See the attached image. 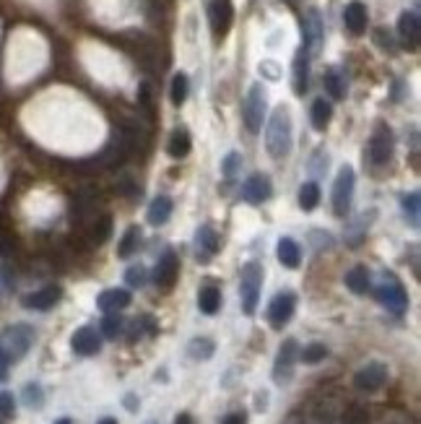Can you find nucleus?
Returning <instances> with one entry per match:
<instances>
[{
    "instance_id": "nucleus-1",
    "label": "nucleus",
    "mask_w": 421,
    "mask_h": 424,
    "mask_svg": "<svg viewBox=\"0 0 421 424\" xmlns=\"http://www.w3.org/2000/svg\"><path fill=\"white\" fill-rule=\"evenodd\" d=\"M266 146L273 159H283L292 151V112L289 107H276L266 128Z\"/></svg>"
},
{
    "instance_id": "nucleus-2",
    "label": "nucleus",
    "mask_w": 421,
    "mask_h": 424,
    "mask_svg": "<svg viewBox=\"0 0 421 424\" xmlns=\"http://www.w3.org/2000/svg\"><path fill=\"white\" fill-rule=\"evenodd\" d=\"M34 343V328L26 323H13L0 333V346L11 362H19Z\"/></svg>"
},
{
    "instance_id": "nucleus-3",
    "label": "nucleus",
    "mask_w": 421,
    "mask_h": 424,
    "mask_svg": "<svg viewBox=\"0 0 421 424\" xmlns=\"http://www.w3.org/2000/svg\"><path fill=\"white\" fill-rule=\"evenodd\" d=\"M260 286H263V266L260 263H247L242 268V282H239L242 312L245 315H255L257 302H260Z\"/></svg>"
},
{
    "instance_id": "nucleus-4",
    "label": "nucleus",
    "mask_w": 421,
    "mask_h": 424,
    "mask_svg": "<svg viewBox=\"0 0 421 424\" xmlns=\"http://www.w3.org/2000/svg\"><path fill=\"white\" fill-rule=\"evenodd\" d=\"M377 299H380V305L387 307L393 315H403L406 307H409V295H406L403 284L398 282L393 273H385V276H382V284L377 286Z\"/></svg>"
},
{
    "instance_id": "nucleus-5",
    "label": "nucleus",
    "mask_w": 421,
    "mask_h": 424,
    "mask_svg": "<svg viewBox=\"0 0 421 424\" xmlns=\"http://www.w3.org/2000/svg\"><path fill=\"white\" fill-rule=\"evenodd\" d=\"M242 118L250 133H260L263 120H266V89L263 83H252L245 96V107H242Z\"/></svg>"
},
{
    "instance_id": "nucleus-6",
    "label": "nucleus",
    "mask_w": 421,
    "mask_h": 424,
    "mask_svg": "<svg viewBox=\"0 0 421 424\" xmlns=\"http://www.w3.org/2000/svg\"><path fill=\"white\" fill-rule=\"evenodd\" d=\"M354 169L349 165L341 167L338 177L333 182V213L336 216H346L351 211V198H354Z\"/></svg>"
},
{
    "instance_id": "nucleus-7",
    "label": "nucleus",
    "mask_w": 421,
    "mask_h": 424,
    "mask_svg": "<svg viewBox=\"0 0 421 424\" xmlns=\"http://www.w3.org/2000/svg\"><path fill=\"white\" fill-rule=\"evenodd\" d=\"M393 151H396L393 130L387 128L385 123H380L372 133V141H369V159L374 165H387L393 159Z\"/></svg>"
},
{
    "instance_id": "nucleus-8",
    "label": "nucleus",
    "mask_w": 421,
    "mask_h": 424,
    "mask_svg": "<svg viewBox=\"0 0 421 424\" xmlns=\"http://www.w3.org/2000/svg\"><path fill=\"white\" fill-rule=\"evenodd\" d=\"M294 307H296V297H294L292 292H281V295L273 297V299H270V305H268L270 328H276V330L283 328V326L292 320Z\"/></svg>"
},
{
    "instance_id": "nucleus-9",
    "label": "nucleus",
    "mask_w": 421,
    "mask_h": 424,
    "mask_svg": "<svg viewBox=\"0 0 421 424\" xmlns=\"http://www.w3.org/2000/svg\"><path fill=\"white\" fill-rule=\"evenodd\" d=\"M387 383V367L382 362H369L364 365L356 375H354V385L359 390H367V393H374L380 390Z\"/></svg>"
},
{
    "instance_id": "nucleus-10",
    "label": "nucleus",
    "mask_w": 421,
    "mask_h": 424,
    "mask_svg": "<svg viewBox=\"0 0 421 424\" xmlns=\"http://www.w3.org/2000/svg\"><path fill=\"white\" fill-rule=\"evenodd\" d=\"M296 357H299V343L294 341V339H286V341L281 343L279 357H276V362H273V380H276V383H283V380L292 377Z\"/></svg>"
},
{
    "instance_id": "nucleus-11",
    "label": "nucleus",
    "mask_w": 421,
    "mask_h": 424,
    "mask_svg": "<svg viewBox=\"0 0 421 424\" xmlns=\"http://www.w3.org/2000/svg\"><path fill=\"white\" fill-rule=\"evenodd\" d=\"M208 21H210V32H213L216 39L226 34L232 29V21H234L232 0H213L208 8Z\"/></svg>"
},
{
    "instance_id": "nucleus-12",
    "label": "nucleus",
    "mask_w": 421,
    "mask_h": 424,
    "mask_svg": "<svg viewBox=\"0 0 421 424\" xmlns=\"http://www.w3.org/2000/svg\"><path fill=\"white\" fill-rule=\"evenodd\" d=\"M177 276H180V258H177L172 250H166L162 258H159V263H156V268H153V282H156V286H162V289H172Z\"/></svg>"
},
{
    "instance_id": "nucleus-13",
    "label": "nucleus",
    "mask_w": 421,
    "mask_h": 424,
    "mask_svg": "<svg viewBox=\"0 0 421 424\" xmlns=\"http://www.w3.org/2000/svg\"><path fill=\"white\" fill-rule=\"evenodd\" d=\"M60 299H63V289H60L58 284H50V286H42V289H36V292L23 297L21 305L29 307V310H42L45 312V310H52Z\"/></svg>"
},
{
    "instance_id": "nucleus-14",
    "label": "nucleus",
    "mask_w": 421,
    "mask_h": 424,
    "mask_svg": "<svg viewBox=\"0 0 421 424\" xmlns=\"http://www.w3.org/2000/svg\"><path fill=\"white\" fill-rule=\"evenodd\" d=\"M70 346H73V352L81 354V357H94V354H99V349H102V336L91 326H83V328H78L73 333Z\"/></svg>"
},
{
    "instance_id": "nucleus-15",
    "label": "nucleus",
    "mask_w": 421,
    "mask_h": 424,
    "mask_svg": "<svg viewBox=\"0 0 421 424\" xmlns=\"http://www.w3.org/2000/svg\"><path fill=\"white\" fill-rule=\"evenodd\" d=\"M398 34L403 39V45L409 50L419 47V39H421V21H419V13L416 11H403L400 19H398Z\"/></svg>"
},
{
    "instance_id": "nucleus-16",
    "label": "nucleus",
    "mask_w": 421,
    "mask_h": 424,
    "mask_svg": "<svg viewBox=\"0 0 421 424\" xmlns=\"http://www.w3.org/2000/svg\"><path fill=\"white\" fill-rule=\"evenodd\" d=\"M273 195V185H270V180L266 175H252L245 180V185H242V198L247 203H263V200H268Z\"/></svg>"
},
{
    "instance_id": "nucleus-17",
    "label": "nucleus",
    "mask_w": 421,
    "mask_h": 424,
    "mask_svg": "<svg viewBox=\"0 0 421 424\" xmlns=\"http://www.w3.org/2000/svg\"><path fill=\"white\" fill-rule=\"evenodd\" d=\"M320 39H323V24H320V16L317 11H310L302 21V47L307 52H315L320 47Z\"/></svg>"
},
{
    "instance_id": "nucleus-18",
    "label": "nucleus",
    "mask_w": 421,
    "mask_h": 424,
    "mask_svg": "<svg viewBox=\"0 0 421 424\" xmlns=\"http://www.w3.org/2000/svg\"><path fill=\"white\" fill-rule=\"evenodd\" d=\"M343 24L351 34H364L367 32V6L359 0H351L349 6L343 8Z\"/></svg>"
},
{
    "instance_id": "nucleus-19",
    "label": "nucleus",
    "mask_w": 421,
    "mask_h": 424,
    "mask_svg": "<svg viewBox=\"0 0 421 424\" xmlns=\"http://www.w3.org/2000/svg\"><path fill=\"white\" fill-rule=\"evenodd\" d=\"M195 245H198V258L200 260H208L210 255H216L219 248H222V240L216 235V229L210 224H203L195 232Z\"/></svg>"
},
{
    "instance_id": "nucleus-20",
    "label": "nucleus",
    "mask_w": 421,
    "mask_h": 424,
    "mask_svg": "<svg viewBox=\"0 0 421 424\" xmlns=\"http://www.w3.org/2000/svg\"><path fill=\"white\" fill-rule=\"evenodd\" d=\"M130 305V292L128 289H107L96 297V307L102 312H120Z\"/></svg>"
},
{
    "instance_id": "nucleus-21",
    "label": "nucleus",
    "mask_w": 421,
    "mask_h": 424,
    "mask_svg": "<svg viewBox=\"0 0 421 424\" xmlns=\"http://www.w3.org/2000/svg\"><path fill=\"white\" fill-rule=\"evenodd\" d=\"M307 81H310V52L299 50L296 58H294V92L304 94L307 92Z\"/></svg>"
},
{
    "instance_id": "nucleus-22",
    "label": "nucleus",
    "mask_w": 421,
    "mask_h": 424,
    "mask_svg": "<svg viewBox=\"0 0 421 424\" xmlns=\"http://www.w3.org/2000/svg\"><path fill=\"white\" fill-rule=\"evenodd\" d=\"M276 253H279L281 266H286V268H299V263H302V250H299V245L294 242L292 237H281Z\"/></svg>"
},
{
    "instance_id": "nucleus-23",
    "label": "nucleus",
    "mask_w": 421,
    "mask_h": 424,
    "mask_svg": "<svg viewBox=\"0 0 421 424\" xmlns=\"http://www.w3.org/2000/svg\"><path fill=\"white\" fill-rule=\"evenodd\" d=\"M193 149V141H190V133L185 128H175L172 130V136H169V143H166V151L172 159H182L187 156Z\"/></svg>"
},
{
    "instance_id": "nucleus-24",
    "label": "nucleus",
    "mask_w": 421,
    "mask_h": 424,
    "mask_svg": "<svg viewBox=\"0 0 421 424\" xmlns=\"http://www.w3.org/2000/svg\"><path fill=\"white\" fill-rule=\"evenodd\" d=\"M198 307L200 312H206V315H216L219 312V307H222V292H219V286H203L198 292Z\"/></svg>"
},
{
    "instance_id": "nucleus-25",
    "label": "nucleus",
    "mask_w": 421,
    "mask_h": 424,
    "mask_svg": "<svg viewBox=\"0 0 421 424\" xmlns=\"http://www.w3.org/2000/svg\"><path fill=\"white\" fill-rule=\"evenodd\" d=\"M169 216H172V200L166 198V195L153 198L151 206H149V224L162 226V224L169 222Z\"/></svg>"
},
{
    "instance_id": "nucleus-26",
    "label": "nucleus",
    "mask_w": 421,
    "mask_h": 424,
    "mask_svg": "<svg viewBox=\"0 0 421 424\" xmlns=\"http://www.w3.org/2000/svg\"><path fill=\"white\" fill-rule=\"evenodd\" d=\"M346 286H349L354 295H367L369 292V271L364 266H354L346 273Z\"/></svg>"
},
{
    "instance_id": "nucleus-27",
    "label": "nucleus",
    "mask_w": 421,
    "mask_h": 424,
    "mask_svg": "<svg viewBox=\"0 0 421 424\" xmlns=\"http://www.w3.org/2000/svg\"><path fill=\"white\" fill-rule=\"evenodd\" d=\"M323 86H325V92L333 99H343L346 96V81H343V76H341L338 68H327L323 73Z\"/></svg>"
},
{
    "instance_id": "nucleus-28",
    "label": "nucleus",
    "mask_w": 421,
    "mask_h": 424,
    "mask_svg": "<svg viewBox=\"0 0 421 424\" xmlns=\"http://www.w3.org/2000/svg\"><path fill=\"white\" fill-rule=\"evenodd\" d=\"M310 118H312V128L315 130H325L330 125V118H333V107L327 105L325 99H315V105H312V112H310Z\"/></svg>"
},
{
    "instance_id": "nucleus-29",
    "label": "nucleus",
    "mask_w": 421,
    "mask_h": 424,
    "mask_svg": "<svg viewBox=\"0 0 421 424\" xmlns=\"http://www.w3.org/2000/svg\"><path fill=\"white\" fill-rule=\"evenodd\" d=\"M320 203V185L317 182H304L299 188V206L304 211H315Z\"/></svg>"
},
{
    "instance_id": "nucleus-30",
    "label": "nucleus",
    "mask_w": 421,
    "mask_h": 424,
    "mask_svg": "<svg viewBox=\"0 0 421 424\" xmlns=\"http://www.w3.org/2000/svg\"><path fill=\"white\" fill-rule=\"evenodd\" d=\"M138 240H140V229L138 226H128V232L120 240V248H117V255L120 258H130L136 250H138Z\"/></svg>"
},
{
    "instance_id": "nucleus-31",
    "label": "nucleus",
    "mask_w": 421,
    "mask_h": 424,
    "mask_svg": "<svg viewBox=\"0 0 421 424\" xmlns=\"http://www.w3.org/2000/svg\"><path fill=\"white\" fill-rule=\"evenodd\" d=\"M112 235V216H99L91 224V242L94 245H105Z\"/></svg>"
},
{
    "instance_id": "nucleus-32",
    "label": "nucleus",
    "mask_w": 421,
    "mask_h": 424,
    "mask_svg": "<svg viewBox=\"0 0 421 424\" xmlns=\"http://www.w3.org/2000/svg\"><path fill=\"white\" fill-rule=\"evenodd\" d=\"M187 92H190V81H187V76H185V73H177L175 78H172V89H169L172 105H175V107L185 105Z\"/></svg>"
},
{
    "instance_id": "nucleus-33",
    "label": "nucleus",
    "mask_w": 421,
    "mask_h": 424,
    "mask_svg": "<svg viewBox=\"0 0 421 424\" xmlns=\"http://www.w3.org/2000/svg\"><path fill=\"white\" fill-rule=\"evenodd\" d=\"M122 328H125V320L120 318V312H107V318L102 320V336L105 339H117L120 333H122Z\"/></svg>"
},
{
    "instance_id": "nucleus-34",
    "label": "nucleus",
    "mask_w": 421,
    "mask_h": 424,
    "mask_svg": "<svg viewBox=\"0 0 421 424\" xmlns=\"http://www.w3.org/2000/svg\"><path fill=\"white\" fill-rule=\"evenodd\" d=\"M213 352H216V346H213L210 339H193L190 346H187V354H190L193 359H210Z\"/></svg>"
},
{
    "instance_id": "nucleus-35",
    "label": "nucleus",
    "mask_w": 421,
    "mask_h": 424,
    "mask_svg": "<svg viewBox=\"0 0 421 424\" xmlns=\"http://www.w3.org/2000/svg\"><path fill=\"white\" fill-rule=\"evenodd\" d=\"M304 365H317L327 357V346L325 343H307L302 352H299Z\"/></svg>"
},
{
    "instance_id": "nucleus-36",
    "label": "nucleus",
    "mask_w": 421,
    "mask_h": 424,
    "mask_svg": "<svg viewBox=\"0 0 421 424\" xmlns=\"http://www.w3.org/2000/svg\"><path fill=\"white\" fill-rule=\"evenodd\" d=\"M23 403L29 406V409H39L42 403H45V393H42V385L39 383H29V385H23Z\"/></svg>"
},
{
    "instance_id": "nucleus-37",
    "label": "nucleus",
    "mask_w": 421,
    "mask_h": 424,
    "mask_svg": "<svg viewBox=\"0 0 421 424\" xmlns=\"http://www.w3.org/2000/svg\"><path fill=\"white\" fill-rule=\"evenodd\" d=\"M419 209H421V200H419V193H411L403 198V211L409 216L411 226H419Z\"/></svg>"
},
{
    "instance_id": "nucleus-38",
    "label": "nucleus",
    "mask_w": 421,
    "mask_h": 424,
    "mask_svg": "<svg viewBox=\"0 0 421 424\" xmlns=\"http://www.w3.org/2000/svg\"><path fill=\"white\" fill-rule=\"evenodd\" d=\"M146 279H149V271H146V266H130L128 271H125V282L128 286L133 289H140V286H146Z\"/></svg>"
},
{
    "instance_id": "nucleus-39",
    "label": "nucleus",
    "mask_w": 421,
    "mask_h": 424,
    "mask_svg": "<svg viewBox=\"0 0 421 424\" xmlns=\"http://www.w3.org/2000/svg\"><path fill=\"white\" fill-rule=\"evenodd\" d=\"M13 414H16V401H13L11 393L0 390V416H3V419H11Z\"/></svg>"
},
{
    "instance_id": "nucleus-40",
    "label": "nucleus",
    "mask_w": 421,
    "mask_h": 424,
    "mask_svg": "<svg viewBox=\"0 0 421 424\" xmlns=\"http://www.w3.org/2000/svg\"><path fill=\"white\" fill-rule=\"evenodd\" d=\"M374 42L385 50V52H393V50H396V42H393V36L387 34L385 29H377V32H374Z\"/></svg>"
},
{
    "instance_id": "nucleus-41",
    "label": "nucleus",
    "mask_w": 421,
    "mask_h": 424,
    "mask_svg": "<svg viewBox=\"0 0 421 424\" xmlns=\"http://www.w3.org/2000/svg\"><path fill=\"white\" fill-rule=\"evenodd\" d=\"M239 165H242V159H239V153H229L226 159H224V175L226 177H234L237 175V169H239Z\"/></svg>"
},
{
    "instance_id": "nucleus-42",
    "label": "nucleus",
    "mask_w": 421,
    "mask_h": 424,
    "mask_svg": "<svg viewBox=\"0 0 421 424\" xmlns=\"http://www.w3.org/2000/svg\"><path fill=\"white\" fill-rule=\"evenodd\" d=\"M364 419H367V414H364L362 406H351V412L346 414V422L349 424H359V422H364Z\"/></svg>"
},
{
    "instance_id": "nucleus-43",
    "label": "nucleus",
    "mask_w": 421,
    "mask_h": 424,
    "mask_svg": "<svg viewBox=\"0 0 421 424\" xmlns=\"http://www.w3.org/2000/svg\"><path fill=\"white\" fill-rule=\"evenodd\" d=\"M8 365H11V359L6 357L3 346H0V383H6V380H8Z\"/></svg>"
},
{
    "instance_id": "nucleus-44",
    "label": "nucleus",
    "mask_w": 421,
    "mask_h": 424,
    "mask_svg": "<svg viewBox=\"0 0 421 424\" xmlns=\"http://www.w3.org/2000/svg\"><path fill=\"white\" fill-rule=\"evenodd\" d=\"M222 424H247V416L245 414H239V412H234V414H229Z\"/></svg>"
},
{
    "instance_id": "nucleus-45",
    "label": "nucleus",
    "mask_w": 421,
    "mask_h": 424,
    "mask_svg": "<svg viewBox=\"0 0 421 424\" xmlns=\"http://www.w3.org/2000/svg\"><path fill=\"white\" fill-rule=\"evenodd\" d=\"M268 73V78L270 81H276V78H279V71H276V65H273V63H263V65H260V73Z\"/></svg>"
},
{
    "instance_id": "nucleus-46",
    "label": "nucleus",
    "mask_w": 421,
    "mask_h": 424,
    "mask_svg": "<svg viewBox=\"0 0 421 424\" xmlns=\"http://www.w3.org/2000/svg\"><path fill=\"white\" fill-rule=\"evenodd\" d=\"M117 193H122V195H133L136 188H133V182H130V180H122V182L117 185Z\"/></svg>"
},
{
    "instance_id": "nucleus-47",
    "label": "nucleus",
    "mask_w": 421,
    "mask_h": 424,
    "mask_svg": "<svg viewBox=\"0 0 421 424\" xmlns=\"http://www.w3.org/2000/svg\"><path fill=\"white\" fill-rule=\"evenodd\" d=\"M175 424H193V416H190V414H180L175 419Z\"/></svg>"
},
{
    "instance_id": "nucleus-48",
    "label": "nucleus",
    "mask_w": 421,
    "mask_h": 424,
    "mask_svg": "<svg viewBox=\"0 0 421 424\" xmlns=\"http://www.w3.org/2000/svg\"><path fill=\"white\" fill-rule=\"evenodd\" d=\"M125 403H128L130 412H136V401H133V399H125Z\"/></svg>"
},
{
    "instance_id": "nucleus-49",
    "label": "nucleus",
    "mask_w": 421,
    "mask_h": 424,
    "mask_svg": "<svg viewBox=\"0 0 421 424\" xmlns=\"http://www.w3.org/2000/svg\"><path fill=\"white\" fill-rule=\"evenodd\" d=\"M99 424H117V419H112V416H105V419H102Z\"/></svg>"
},
{
    "instance_id": "nucleus-50",
    "label": "nucleus",
    "mask_w": 421,
    "mask_h": 424,
    "mask_svg": "<svg viewBox=\"0 0 421 424\" xmlns=\"http://www.w3.org/2000/svg\"><path fill=\"white\" fill-rule=\"evenodd\" d=\"M55 424H73V422H70L68 416H65V419H58V422H55Z\"/></svg>"
}]
</instances>
